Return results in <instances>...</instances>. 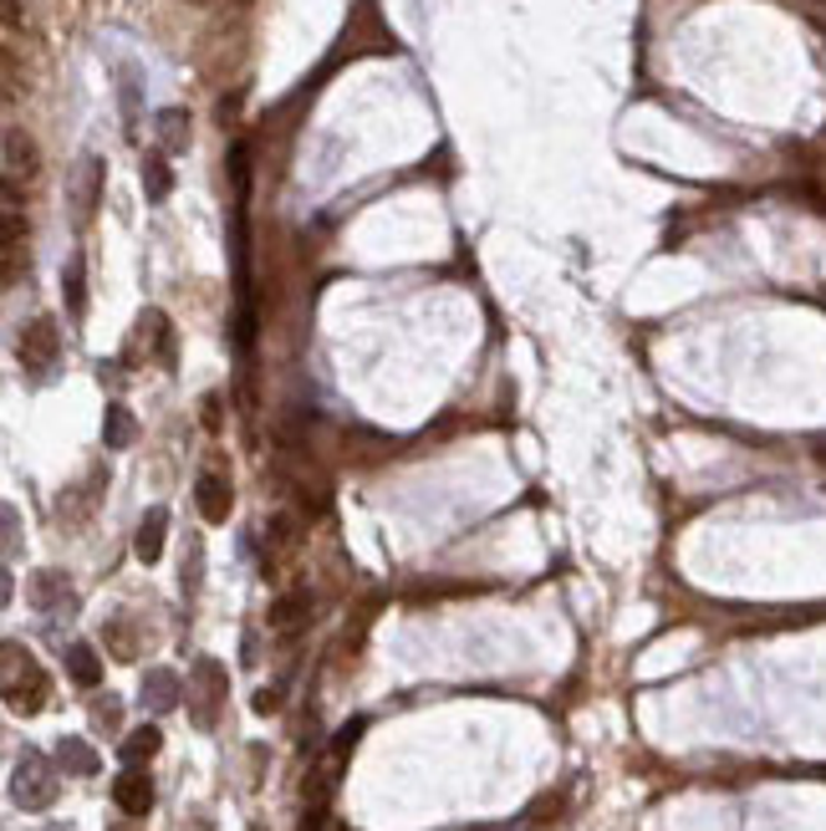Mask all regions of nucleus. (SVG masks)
<instances>
[{
	"mask_svg": "<svg viewBox=\"0 0 826 831\" xmlns=\"http://www.w3.org/2000/svg\"><path fill=\"white\" fill-rule=\"evenodd\" d=\"M26 271V245H21V215H16V205L6 209V286H16Z\"/></svg>",
	"mask_w": 826,
	"mask_h": 831,
	"instance_id": "obj_15",
	"label": "nucleus"
},
{
	"mask_svg": "<svg viewBox=\"0 0 826 831\" xmlns=\"http://www.w3.org/2000/svg\"><path fill=\"white\" fill-rule=\"evenodd\" d=\"M200 571H204V546L190 541V561H184V592L200 587Z\"/></svg>",
	"mask_w": 826,
	"mask_h": 831,
	"instance_id": "obj_23",
	"label": "nucleus"
},
{
	"mask_svg": "<svg viewBox=\"0 0 826 831\" xmlns=\"http://www.w3.org/2000/svg\"><path fill=\"white\" fill-rule=\"evenodd\" d=\"M103 439H108L113 449H128L133 439H138V419H133L123 403H113L108 409V419H103Z\"/></svg>",
	"mask_w": 826,
	"mask_h": 831,
	"instance_id": "obj_19",
	"label": "nucleus"
},
{
	"mask_svg": "<svg viewBox=\"0 0 826 831\" xmlns=\"http://www.w3.org/2000/svg\"><path fill=\"white\" fill-rule=\"evenodd\" d=\"M225 694H230V674L220 658H200L194 663V678H190V714L200 730H215L220 710H225Z\"/></svg>",
	"mask_w": 826,
	"mask_h": 831,
	"instance_id": "obj_2",
	"label": "nucleus"
},
{
	"mask_svg": "<svg viewBox=\"0 0 826 831\" xmlns=\"http://www.w3.org/2000/svg\"><path fill=\"white\" fill-rule=\"evenodd\" d=\"M179 694H184L179 674H168V668H148V678H144V710L148 714H168L174 704H179Z\"/></svg>",
	"mask_w": 826,
	"mask_h": 831,
	"instance_id": "obj_11",
	"label": "nucleus"
},
{
	"mask_svg": "<svg viewBox=\"0 0 826 831\" xmlns=\"http://www.w3.org/2000/svg\"><path fill=\"white\" fill-rule=\"evenodd\" d=\"M255 710H261V714L275 710V694H271V688H261V694H255Z\"/></svg>",
	"mask_w": 826,
	"mask_h": 831,
	"instance_id": "obj_25",
	"label": "nucleus"
},
{
	"mask_svg": "<svg viewBox=\"0 0 826 831\" xmlns=\"http://www.w3.org/2000/svg\"><path fill=\"white\" fill-rule=\"evenodd\" d=\"M67 674H72L77 688L103 684V658L93 653V643H72V648H67Z\"/></svg>",
	"mask_w": 826,
	"mask_h": 831,
	"instance_id": "obj_13",
	"label": "nucleus"
},
{
	"mask_svg": "<svg viewBox=\"0 0 826 831\" xmlns=\"http://www.w3.org/2000/svg\"><path fill=\"white\" fill-rule=\"evenodd\" d=\"M6 26H11V31L21 26V6H16V0H6Z\"/></svg>",
	"mask_w": 826,
	"mask_h": 831,
	"instance_id": "obj_26",
	"label": "nucleus"
},
{
	"mask_svg": "<svg viewBox=\"0 0 826 831\" xmlns=\"http://www.w3.org/2000/svg\"><path fill=\"white\" fill-rule=\"evenodd\" d=\"M11 795H16V806H26V811H47L51 801H57V775H51L41 750H26V755L16 760Z\"/></svg>",
	"mask_w": 826,
	"mask_h": 831,
	"instance_id": "obj_3",
	"label": "nucleus"
},
{
	"mask_svg": "<svg viewBox=\"0 0 826 831\" xmlns=\"http://www.w3.org/2000/svg\"><path fill=\"white\" fill-rule=\"evenodd\" d=\"M61 358V342H57V322L51 316H37V322L21 332V368L26 373H51Z\"/></svg>",
	"mask_w": 826,
	"mask_h": 831,
	"instance_id": "obj_4",
	"label": "nucleus"
},
{
	"mask_svg": "<svg viewBox=\"0 0 826 831\" xmlns=\"http://www.w3.org/2000/svg\"><path fill=\"white\" fill-rule=\"evenodd\" d=\"M97 189H103V164H97V158H82V164H77V179H72V219L77 225L93 219Z\"/></svg>",
	"mask_w": 826,
	"mask_h": 831,
	"instance_id": "obj_9",
	"label": "nucleus"
},
{
	"mask_svg": "<svg viewBox=\"0 0 826 831\" xmlns=\"http://www.w3.org/2000/svg\"><path fill=\"white\" fill-rule=\"evenodd\" d=\"M118 720H123V704L118 700H97L93 704V724H97V730H118Z\"/></svg>",
	"mask_w": 826,
	"mask_h": 831,
	"instance_id": "obj_22",
	"label": "nucleus"
},
{
	"mask_svg": "<svg viewBox=\"0 0 826 831\" xmlns=\"http://www.w3.org/2000/svg\"><path fill=\"white\" fill-rule=\"evenodd\" d=\"M154 128H158L164 154H184V148H190V113H184V108H164L154 118Z\"/></svg>",
	"mask_w": 826,
	"mask_h": 831,
	"instance_id": "obj_14",
	"label": "nucleus"
},
{
	"mask_svg": "<svg viewBox=\"0 0 826 831\" xmlns=\"http://www.w3.org/2000/svg\"><path fill=\"white\" fill-rule=\"evenodd\" d=\"M168 189H174V174H168V164L158 154L144 158V194L158 205V199H168Z\"/></svg>",
	"mask_w": 826,
	"mask_h": 831,
	"instance_id": "obj_20",
	"label": "nucleus"
},
{
	"mask_svg": "<svg viewBox=\"0 0 826 831\" xmlns=\"http://www.w3.org/2000/svg\"><path fill=\"white\" fill-rule=\"evenodd\" d=\"M57 760H61V771H72V775H97V750L87 740H61Z\"/></svg>",
	"mask_w": 826,
	"mask_h": 831,
	"instance_id": "obj_18",
	"label": "nucleus"
},
{
	"mask_svg": "<svg viewBox=\"0 0 826 831\" xmlns=\"http://www.w3.org/2000/svg\"><path fill=\"white\" fill-rule=\"evenodd\" d=\"M21 551V536H16V510L6 506V556H16Z\"/></svg>",
	"mask_w": 826,
	"mask_h": 831,
	"instance_id": "obj_24",
	"label": "nucleus"
},
{
	"mask_svg": "<svg viewBox=\"0 0 826 831\" xmlns=\"http://www.w3.org/2000/svg\"><path fill=\"white\" fill-rule=\"evenodd\" d=\"M164 541H168V510L154 506L144 516V526H138V536H133V556H138L144 567H154L158 556H164Z\"/></svg>",
	"mask_w": 826,
	"mask_h": 831,
	"instance_id": "obj_10",
	"label": "nucleus"
},
{
	"mask_svg": "<svg viewBox=\"0 0 826 831\" xmlns=\"http://www.w3.org/2000/svg\"><path fill=\"white\" fill-rule=\"evenodd\" d=\"M31 607H41V613H72V581H67V571H37L31 577Z\"/></svg>",
	"mask_w": 826,
	"mask_h": 831,
	"instance_id": "obj_8",
	"label": "nucleus"
},
{
	"mask_svg": "<svg viewBox=\"0 0 826 831\" xmlns=\"http://www.w3.org/2000/svg\"><path fill=\"white\" fill-rule=\"evenodd\" d=\"M194 506H200V516L210 520V526H225L230 510H235V490H230V475L204 470L200 480H194Z\"/></svg>",
	"mask_w": 826,
	"mask_h": 831,
	"instance_id": "obj_5",
	"label": "nucleus"
},
{
	"mask_svg": "<svg viewBox=\"0 0 826 831\" xmlns=\"http://www.w3.org/2000/svg\"><path fill=\"white\" fill-rule=\"evenodd\" d=\"M806 6H816V11H826V0H806Z\"/></svg>",
	"mask_w": 826,
	"mask_h": 831,
	"instance_id": "obj_27",
	"label": "nucleus"
},
{
	"mask_svg": "<svg viewBox=\"0 0 826 831\" xmlns=\"http://www.w3.org/2000/svg\"><path fill=\"white\" fill-rule=\"evenodd\" d=\"M307 617H312V592H286V597L271 603V633H286L291 638Z\"/></svg>",
	"mask_w": 826,
	"mask_h": 831,
	"instance_id": "obj_12",
	"label": "nucleus"
},
{
	"mask_svg": "<svg viewBox=\"0 0 826 831\" xmlns=\"http://www.w3.org/2000/svg\"><path fill=\"white\" fill-rule=\"evenodd\" d=\"M148 326H154V338H158V362L164 368H174V326H168L164 312H148Z\"/></svg>",
	"mask_w": 826,
	"mask_h": 831,
	"instance_id": "obj_21",
	"label": "nucleus"
},
{
	"mask_svg": "<svg viewBox=\"0 0 826 831\" xmlns=\"http://www.w3.org/2000/svg\"><path fill=\"white\" fill-rule=\"evenodd\" d=\"M51 700V678L21 643H6V710L11 714H37Z\"/></svg>",
	"mask_w": 826,
	"mask_h": 831,
	"instance_id": "obj_1",
	"label": "nucleus"
},
{
	"mask_svg": "<svg viewBox=\"0 0 826 831\" xmlns=\"http://www.w3.org/2000/svg\"><path fill=\"white\" fill-rule=\"evenodd\" d=\"M61 296H67V312L82 322L87 316V271H82V261H67V271H61Z\"/></svg>",
	"mask_w": 826,
	"mask_h": 831,
	"instance_id": "obj_16",
	"label": "nucleus"
},
{
	"mask_svg": "<svg viewBox=\"0 0 826 831\" xmlns=\"http://www.w3.org/2000/svg\"><path fill=\"white\" fill-rule=\"evenodd\" d=\"M113 801H118L123 817H148V806H154V781H148L138 765H128V771L113 781Z\"/></svg>",
	"mask_w": 826,
	"mask_h": 831,
	"instance_id": "obj_7",
	"label": "nucleus"
},
{
	"mask_svg": "<svg viewBox=\"0 0 826 831\" xmlns=\"http://www.w3.org/2000/svg\"><path fill=\"white\" fill-rule=\"evenodd\" d=\"M31 174H37V144H31V133L6 128V194H16Z\"/></svg>",
	"mask_w": 826,
	"mask_h": 831,
	"instance_id": "obj_6",
	"label": "nucleus"
},
{
	"mask_svg": "<svg viewBox=\"0 0 826 831\" xmlns=\"http://www.w3.org/2000/svg\"><path fill=\"white\" fill-rule=\"evenodd\" d=\"M158 745H164V735H158V724H138L128 740H123V760L128 765H144V760L158 755Z\"/></svg>",
	"mask_w": 826,
	"mask_h": 831,
	"instance_id": "obj_17",
	"label": "nucleus"
}]
</instances>
